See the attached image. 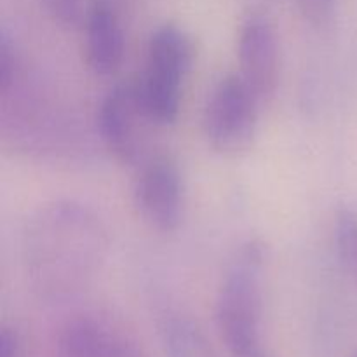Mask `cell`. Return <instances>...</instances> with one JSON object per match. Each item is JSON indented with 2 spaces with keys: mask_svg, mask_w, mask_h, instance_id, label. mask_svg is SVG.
<instances>
[{
  "mask_svg": "<svg viewBox=\"0 0 357 357\" xmlns=\"http://www.w3.org/2000/svg\"><path fill=\"white\" fill-rule=\"evenodd\" d=\"M110 250L100 213L75 199H58L31 213L21 236V261L31 291L44 300L79 295L96 279Z\"/></svg>",
  "mask_w": 357,
  "mask_h": 357,
  "instance_id": "1",
  "label": "cell"
},
{
  "mask_svg": "<svg viewBox=\"0 0 357 357\" xmlns=\"http://www.w3.org/2000/svg\"><path fill=\"white\" fill-rule=\"evenodd\" d=\"M0 135L17 155L54 166H82L94 150L82 121L28 75L7 31L0 44Z\"/></svg>",
  "mask_w": 357,
  "mask_h": 357,
  "instance_id": "2",
  "label": "cell"
},
{
  "mask_svg": "<svg viewBox=\"0 0 357 357\" xmlns=\"http://www.w3.org/2000/svg\"><path fill=\"white\" fill-rule=\"evenodd\" d=\"M268 250L250 239L234 255L216 298V326L230 357H272L261 337Z\"/></svg>",
  "mask_w": 357,
  "mask_h": 357,
  "instance_id": "3",
  "label": "cell"
},
{
  "mask_svg": "<svg viewBox=\"0 0 357 357\" xmlns=\"http://www.w3.org/2000/svg\"><path fill=\"white\" fill-rule=\"evenodd\" d=\"M194 56L190 35L178 24L164 23L150 35L145 70L136 84L146 110L159 128L173 126L180 115L183 87Z\"/></svg>",
  "mask_w": 357,
  "mask_h": 357,
  "instance_id": "4",
  "label": "cell"
},
{
  "mask_svg": "<svg viewBox=\"0 0 357 357\" xmlns=\"http://www.w3.org/2000/svg\"><path fill=\"white\" fill-rule=\"evenodd\" d=\"M153 128L159 126L146 110L136 80L115 84L101 100L96 114V136L117 162L138 169L155 155Z\"/></svg>",
  "mask_w": 357,
  "mask_h": 357,
  "instance_id": "5",
  "label": "cell"
},
{
  "mask_svg": "<svg viewBox=\"0 0 357 357\" xmlns=\"http://www.w3.org/2000/svg\"><path fill=\"white\" fill-rule=\"evenodd\" d=\"M261 101L239 73L218 80L206 101L202 129L208 145L216 153L236 157L253 145L258 131Z\"/></svg>",
  "mask_w": 357,
  "mask_h": 357,
  "instance_id": "6",
  "label": "cell"
},
{
  "mask_svg": "<svg viewBox=\"0 0 357 357\" xmlns=\"http://www.w3.org/2000/svg\"><path fill=\"white\" fill-rule=\"evenodd\" d=\"M132 199L146 225L162 234L176 232L185 218V180L176 160L155 153L139 166Z\"/></svg>",
  "mask_w": 357,
  "mask_h": 357,
  "instance_id": "7",
  "label": "cell"
},
{
  "mask_svg": "<svg viewBox=\"0 0 357 357\" xmlns=\"http://www.w3.org/2000/svg\"><path fill=\"white\" fill-rule=\"evenodd\" d=\"M239 75L261 101L274 98L279 84V42L271 21L261 14H251L243 21L237 38Z\"/></svg>",
  "mask_w": 357,
  "mask_h": 357,
  "instance_id": "8",
  "label": "cell"
},
{
  "mask_svg": "<svg viewBox=\"0 0 357 357\" xmlns=\"http://www.w3.org/2000/svg\"><path fill=\"white\" fill-rule=\"evenodd\" d=\"M58 357H149L122 328L100 316L70 319L56 338Z\"/></svg>",
  "mask_w": 357,
  "mask_h": 357,
  "instance_id": "9",
  "label": "cell"
},
{
  "mask_svg": "<svg viewBox=\"0 0 357 357\" xmlns=\"http://www.w3.org/2000/svg\"><path fill=\"white\" fill-rule=\"evenodd\" d=\"M121 0H91L84 17V59L96 77H112L124 59Z\"/></svg>",
  "mask_w": 357,
  "mask_h": 357,
  "instance_id": "10",
  "label": "cell"
},
{
  "mask_svg": "<svg viewBox=\"0 0 357 357\" xmlns=\"http://www.w3.org/2000/svg\"><path fill=\"white\" fill-rule=\"evenodd\" d=\"M159 333L166 357H218L201 326L185 314H164Z\"/></svg>",
  "mask_w": 357,
  "mask_h": 357,
  "instance_id": "11",
  "label": "cell"
},
{
  "mask_svg": "<svg viewBox=\"0 0 357 357\" xmlns=\"http://www.w3.org/2000/svg\"><path fill=\"white\" fill-rule=\"evenodd\" d=\"M335 246L345 274L357 286V213L351 208H340L335 216Z\"/></svg>",
  "mask_w": 357,
  "mask_h": 357,
  "instance_id": "12",
  "label": "cell"
},
{
  "mask_svg": "<svg viewBox=\"0 0 357 357\" xmlns=\"http://www.w3.org/2000/svg\"><path fill=\"white\" fill-rule=\"evenodd\" d=\"M37 2L54 23L66 30L84 23L87 10L84 0H37Z\"/></svg>",
  "mask_w": 357,
  "mask_h": 357,
  "instance_id": "13",
  "label": "cell"
},
{
  "mask_svg": "<svg viewBox=\"0 0 357 357\" xmlns=\"http://www.w3.org/2000/svg\"><path fill=\"white\" fill-rule=\"evenodd\" d=\"M303 20L316 30L331 26L337 14V0H296Z\"/></svg>",
  "mask_w": 357,
  "mask_h": 357,
  "instance_id": "14",
  "label": "cell"
},
{
  "mask_svg": "<svg viewBox=\"0 0 357 357\" xmlns=\"http://www.w3.org/2000/svg\"><path fill=\"white\" fill-rule=\"evenodd\" d=\"M0 357H21L20 335L13 328H2L0 331Z\"/></svg>",
  "mask_w": 357,
  "mask_h": 357,
  "instance_id": "15",
  "label": "cell"
},
{
  "mask_svg": "<svg viewBox=\"0 0 357 357\" xmlns=\"http://www.w3.org/2000/svg\"><path fill=\"white\" fill-rule=\"evenodd\" d=\"M354 357H357V354H356V356H354Z\"/></svg>",
  "mask_w": 357,
  "mask_h": 357,
  "instance_id": "16",
  "label": "cell"
}]
</instances>
